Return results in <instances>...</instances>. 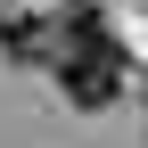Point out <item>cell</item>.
Returning <instances> with one entry per match:
<instances>
[{"label": "cell", "mask_w": 148, "mask_h": 148, "mask_svg": "<svg viewBox=\"0 0 148 148\" xmlns=\"http://www.w3.org/2000/svg\"><path fill=\"white\" fill-rule=\"evenodd\" d=\"M0 49H16V58H58V25H41V16H0Z\"/></svg>", "instance_id": "7a4b0ae2"}, {"label": "cell", "mask_w": 148, "mask_h": 148, "mask_svg": "<svg viewBox=\"0 0 148 148\" xmlns=\"http://www.w3.org/2000/svg\"><path fill=\"white\" fill-rule=\"evenodd\" d=\"M58 90L74 107H107L123 90V49H115V33H107V16L90 8V0H74V8L58 16Z\"/></svg>", "instance_id": "6da1fadb"}]
</instances>
